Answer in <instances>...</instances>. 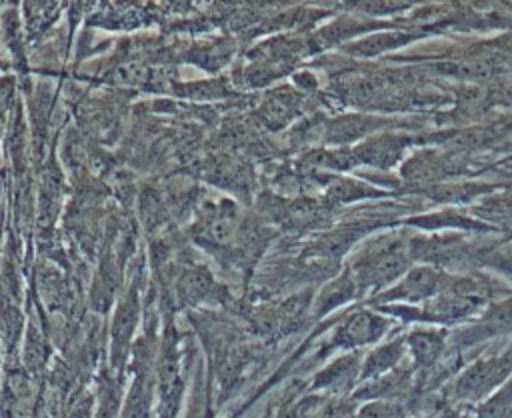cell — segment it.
<instances>
[{
  "label": "cell",
  "mask_w": 512,
  "mask_h": 418,
  "mask_svg": "<svg viewBox=\"0 0 512 418\" xmlns=\"http://www.w3.org/2000/svg\"><path fill=\"white\" fill-rule=\"evenodd\" d=\"M412 266L410 244L402 234L388 232L366 240V244L350 260L348 272L352 274L358 292H370L372 298L396 284Z\"/></svg>",
  "instance_id": "cell-1"
},
{
  "label": "cell",
  "mask_w": 512,
  "mask_h": 418,
  "mask_svg": "<svg viewBox=\"0 0 512 418\" xmlns=\"http://www.w3.org/2000/svg\"><path fill=\"white\" fill-rule=\"evenodd\" d=\"M512 376V342L496 354L468 364L452 384V398L460 404H480Z\"/></svg>",
  "instance_id": "cell-2"
},
{
  "label": "cell",
  "mask_w": 512,
  "mask_h": 418,
  "mask_svg": "<svg viewBox=\"0 0 512 418\" xmlns=\"http://www.w3.org/2000/svg\"><path fill=\"white\" fill-rule=\"evenodd\" d=\"M450 274L440 266L432 264H412L408 272L390 288L372 298L374 306L404 304V306H422L432 300L448 284Z\"/></svg>",
  "instance_id": "cell-3"
},
{
  "label": "cell",
  "mask_w": 512,
  "mask_h": 418,
  "mask_svg": "<svg viewBox=\"0 0 512 418\" xmlns=\"http://www.w3.org/2000/svg\"><path fill=\"white\" fill-rule=\"evenodd\" d=\"M392 328V320L376 308H360L346 314L334 328L330 346L340 350H360L382 342L384 334Z\"/></svg>",
  "instance_id": "cell-4"
},
{
  "label": "cell",
  "mask_w": 512,
  "mask_h": 418,
  "mask_svg": "<svg viewBox=\"0 0 512 418\" xmlns=\"http://www.w3.org/2000/svg\"><path fill=\"white\" fill-rule=\"evenodd\" d=\"M512 332V298L490 302L474 320L450 336L456 348L466 350Z\"/></svg>",
  "instance_id": "cell-5"
},
{
  "label": "cell",
  "mask_w": 512,
  "mask_h": 418,
  "mask_svg": "<svg viewBox=\"0 0 512 418\" xmlns=\"http://www.w3.org/2000/svg\"><path fill=\"white\" fill-rule=\"evenodd\" d=\"M414 142L416 136L406 132L382 130L352 146V152L358 164H366L376 170H392L404 162V156Z\"/></svg>",
  "instance_id": "cell-6"
},
{
  "label": "cell",
  "mask_w": 512,
  "mask_h": 418,
  "mask_svg": "<svg viewBox=\"0 0 512 418\" xmlns=\"http://www.w3.org/2000/svg\"><path fill=\"white\" fill-rule=\"evenodd\" d=\"M392 124L388 116L376 114H362V112H348L328 120L324 128V140L336 148H350V144H358L368 136L382 132Z\"/></svg>",
  "instance_id": "cell-7"
},
{
  "label": "cell",
  "mask_w": 512,
  "mask_h": 418,
  "mask_svg": "<svg viewBox=\"0 0 512 418\" xmlns=\"http://www.w3.org/2000/svg\"><path fill=\"white\" fill-rule=\"evenodd\" d=\"M406 350L416 372L432 370L448 350L450 334L442 326H414L404 334Z\"/></svg>",
  "instance_id": "cell-8"
},
{
  "label": "cell",
  "mask_w": 512,
  "mask_h": 418,
  "mask_svg": "<svg viewBox=\"0 0 512 418\" xmlns=\"http://www.w3.org/2000/svg\"><path fill=\"white\" fill-rule=\"evenodd\" d=\"M416 378V370L412 362H402L398 368L390 370L388 374L374 378L370 382L358 384V388L352 392V400H388V402H400L404 398Z\"/></svg>",
  "instance_id": "cell-9"
},
{
  "label": "cell",
  "mask_w": 512,
  "mask_h": 418,
  "mask_svg": "<svg viewBox=\"0 0 512 418\" xmlns=\"http://www.w3.org/2000/svg\"><path fill=\"white\" fill-rule=\"evenodd\" d=\"M138 322V294L130 288L120 300L110 328V350H112V366L120 368L128 354L134 328Z\"/></svg>",
  "instance_id": "cell-10"
},
{
  "label": "cell",
  "mask_w": 512,
  "mask_h": 418,
  "mask_svg": "<svg viewBox=\"0 0 512 418\" xmlns=\"http://www.w3.org/2000/svg\"><path fill=\"white\" fill-rule=\"evenodd\" d=\"M364 352L352 350L338 358H334L328 366H324L312 380V390H328V392H344L354 388L360 378Z\"/></svg>",
  "instance_id": "cell-11"
},
{
  "label": "cell",
  "mask_w": 512,
  "mask_h": 418,
  "mask_svg": "<svg viewBox=\"0 0 512 418\" xmlns=\"http://www.w3.org/2000/svg\"><path fill=\"white\" fill-rule=\"evenodd\" d=\"M406 356H408V350H406L404 334L378 342L362 358L358 384L370 382L374 378H380V376L388 374L390 370L398 368L406 360Z\"/></svg>",
  "instance_id": "cell-12"
},
{
  "label": "cell",
  "mask_w": 512,
  "mask_h": 418,
  "mask_svg": "<svg viewBox=\"0 0 512 418\" xmlns=\"http://www.w3.org/2000/svg\"><path fill=\"white\" fill-rule=\"evenodd\" d=\"M452 160L438 150H418L410 158H404L400 174L406 182H434L452 174Z\"/></svg>",
  "instance_id": "cell-13"
},
{
  "label": "cell",
  "mask_w": 512,
  "mask_h": 418,
  "mask_svg": "<svg viewBox=\"0 0 512 418\" xmlns=\"http://www.w3.org/2000/svg\"><path fill=\"white\" fill-rule=\"evenodd\" d=\"M300 106H302V98L294 90L278 88L262 100L258 108V116L264 120L266 126L276 130L290 124L298 116Z\"/></svg>",
  "instance_id": "cell-14"
},
{
  "label": "cell",
  "mask_w": 512,
  "mask_h": 418,
  "mask_svg": "<svg viewBox=\"0 0 512 418\" xmlns=\"http://www.w3.org/2000/svg\"><path fill=\"white\" fill-rule=\"evenodd\" d=\"M418 36L410 34V32H396V30H382V32H370L362 38H356L352 42H348L344 46V50L352 56H360V58H374L380 56L384 52L396 50V48H404L410 42H414Z\"/></svg>",
  "instance_id": "cell-15"
},
{
  "label": "cell",
  "mask_w": 512,
  "mask_h": 418,
  "mask_svg": "<svg viewBox=\"0 0 512 418\" xmlns=\"http://www.w3.org/2000/svg\"><path fill=\"white\" fill-rule=\"evenodd\" d=\"M356 296H360L358 286H356L352 274H350L348 270H344L338 278L330 280V282L320 290V294H318V298H316V304H314V314H316L318 318H322V316H326L328 312H332V310H336V308L348 304V302L354 300Z\"/></svg>",
  "instance_id": "cell-16"
},
{
  "label": "cell",
  "mask_w": 512,
  "mask_h": 418,
  "mask_svg": "<svg viewBox=\"0 0 512 418\" xmlns=\"http://www.w3.org/2000/svg\"><path fill=\"white\" fill-rule=\"evenodd\" d=\"M378 22L372 20H360V18H340L336 22H332L330 26H326L324 30L318 32V40H322V44H334V42H342L348 38H356L362 32L374 30L376 32Z\"/></svg>",
  "instance_id": "cell-17"
},
{
  "label": "cell",
  "mask_w": 512,
  "mask_h": 418,
  "mask_svg": "<svg viewBox=\"0 0 512 418\" xmlns=\"http://www.w3.org/2000/svg\"><path fill=\"white\" fill-rule=\"evenodd\" d=\"M306 162L316 166V168H324V170H334V172H346L350 168H354L358 162L354 158L352 146L350 148H320V150H312L306 156Z\"/></svg>",
  "instance_id": "cell-18"
},
{
  "label": "cell",
  "mask_w": 512,
  "mask_h": 418,
  "mask_svg": "<svg viewBox=\"0 0 512 418\" xmlns=\"http://www.w3.org/2000/svg\"><path fill=\"white\" fill-rule=\"evenodd\" d=\"M326 196L334 202H354V200H362V198H370V196H380V190L362 180L338 176L328 184Z\"/></svg>",
  "instance_id": "cell-19"
},
{
  "label": "cell",
  "mask_w": 512,
  "mask_h": 418,
  "mask_svg": "<svg viewBox=\"0 0 512 418\" xmlns=\"http://www.w3.org/2000/svg\"><path fill=\"white\" fill-rule=\"evenodd\" d=\"M512 414V376L478 404L474 418H508Z\"/></svg>",
  "instance_id": "cell-20"
},
{
  "label": "cell",
  "mask_w": 512,
  "mask_h": 418,
  "mask_svg": "<svg viewBox=\"0 0 512 418\" xmlns=\"http://www.w3.org/2000/svg\"><path fill=\"white\" fill-rule=\"evenodd\" d=\"M150 400H152L150 378L146 374H140L134 380V386H132V390L128 394L122 418H148Z\"/></svg>",
  "instance_id": "cell-21"
},
{
  "label": "cell",
  "mask_w": 512,
  "mask_h": 418,
  "mask_svg": "<svg viewBox=\"0 0 512 418\" xmlns=\"http://www.w3.org/2000/svg\"><path fill=\"white\" fill-rule=\"evenodd\" d=\"M214 284L212 278L206 270H188L182 274L180 284H178V292L186 302H200L204 300L210 292H212Z\"/></svg>",
  "instance_id": "cell-22"
},
{
  "label": "cell",
  "mask_w": 512,
  "mask_h": 418,
  "mask_svg": "<svg viewBox=\"0 0 512 418\" xmlns=\"http://www.w3.org/2000/svg\"><path fill=\"white\" fill-rule=\"evenodd\" d=\"M356 418H404L400 402L366 400L356 408Z\"/></svg>",
  "instance_id": "cell-23"
},
{
  "label": "cell",
  "mask_w": 512,
  "mask_h": 418,
  "mask_svg": "<svg viewBox=\"0 0 512 418\" xmlns=\"http://www.w3.org/2000/svg\"><path fill=\"white\" fill-rule=\"evenodd\" d=\"M234 226H236V212H234V208L220 210L218 214H214V218L208 224V236L214 242L224 244V242H228L232 238Z\"/></svg>",
  "instance_id": "cell-24"
},
{
  "label": "cell",
  "mask_w": 512,
  "mask_h": 418,
  "mask_svg": "<svg viewBox=\"0 0 512 418\" xmlns=\"http://www.w3.org/2000/svg\"><path fill=\"white\" fill-rule=\"evenodd\" d=\"M488 260V266H492L494 270H500L508 276H512V246L510 248H500V250H494L490 256H486Z\"/></svg>",
  "instance_id": "cell-25"
},
{
  "label": "cell",
  "mask_w": 512,
  "mask_h": 418,
  "mask_svg": "<svg viewBox=\"0 0 512 418\" xmlns=\"http://www.w3.org/2000/svg\"><path fill=\"white\" fill-rule=\"evenodd\" d=\"M434 418H474L470 412H466L464 408H444L440 412H436Z\"/></svg>",
  "instance_id": "cell-26"
},
{
  "label": "cell",
  "mask_w": 512,
  "mask_h": 418,
  "mask_svg": "<svg viewBox=\"0 0 512 418\" xmlns=\"http://www.w3.org/2000/svg\"><path fill=\"white\" fill-rule=\"evenodd\" d=\"M10 92H12V84H10V82L6 84V80H4V84H0V112H2V110L6 108V104H8Z\"/></svg>",
  "instance_id": "cell-27"
}]
</instances>
